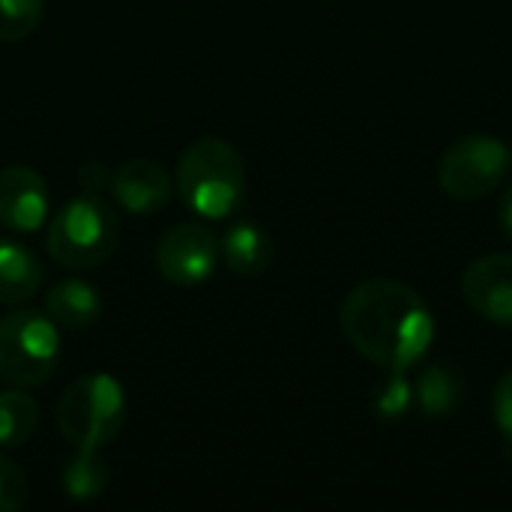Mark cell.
I'll use <instances>...</instances> for the list:
<instances>
[{"mask_svg": "<svg viewBox=\"0 0 512 512\" xmlns=\"http://www.w3.org/2000/svg\"><path fill=\"white\" fill-rule=\"evenodd\" d=\"M345 339L375 366L408 372L429 354L435 339V318L426 300L390 279L357 285L339 309Z\"/></svg>", "mask_w": 512, "mask_h": 512, "instance_id": "cell-1", "label": "cell"}, {"mask_svg": "<svg viewBox=\"0 0 512 512\" xmlns=\"http://www.w3.org/2000/svg\"><path fill=\"white\" fill-rule=\"evenodd\" d=\"M174 183L189 210L204 219H225L243 204L246 162L234 144L222 138H201L183 150Z\"/></svg>", "mask_w": 512, "mask_h": 512, "instance_id": "cell-2", "label": "cell"}, {"mask_svg": "<svg viewBox=\"0 0 512 512\" xmlns=\"http://www.w3.org/2000/svg\"><path fill=\"white\" fill-rule=\"evenodd\" d=\"M120 243V219L108 201L84 192L69 201L51 222L45 246L48 255L69 270L99 267Z\"/></svg>", "mask_w": 512, "mask_h": 512, "instance_id": "cell-3", "label": "cell"}, {"mask_svg": "<svg viewBox=\"0 0 512 512\" xmlns=\"http://www.w3.org/2000/svg\"><path fill=\"white\" fill-rule=\"evenodd\" d=\"M126 423V393L111 375H84L57 402V429L78 450L108 447Z\"/></svg>", "mask_w": 512, "mask_h": 512, "instance_id": "cell-4", "label": "cell"}, {"mask_svg": "<svg viewBox=\"0 0 512 512\" xmlns=\"http://www.w3.org/2000/svg\"><path fill=\"white\" fill-rule=\"evenodd\" d=\"M60 360L57 324L33 309L0 318V378L12 387H42Z\"/></svg>", "mask_w": 512, "mask_h": 512, "instance_id": "cell-5", "label": "cell"}, {"mask_svg": "<svg viewBox=\"0 0 512 512\" xmlns=\"http://www.w3.org/2000/svg\"><path fill=\"white\" fill-rule=\"evenodd\" d=\"M512 168L510 147L492 135H468L447 147L438 162V183L456 201L489 195Z\"/></svg>", "mask_w": 512, "mask_h": 512, "instance_id": "cell-6", "label": "cell"}, {"mask_svg": "<svg viewBox=\"0 0 512 512\" xmlns=\"http://www.w3.org/2000/svg\"><path fill=\"white\" fill-rule=\"evenodd\" d=\"M219 240L207 225L198 222H183L174 225L156 249V267L162 279L174 285H201L213 276L219 264Z\"/></svg>", "mask_w": 512, "mask_h": 512, "instance_id": "cell-7", "label": "cell"}, {"mask_svg": "<svg viewBox=\"0 0 512 512\" xmlns=\"http://www.w3.org/2000/svg\"><path fill=\"white\" fill-rule=\"evenodd\" d=\"M462 297L486 321L512 327V255H486L468 264Z\"/></svg>", "mask_w": 512, "mask_h": 512, "instance_id": "cell-8", "label": "cell"}, {"mask_svg": "<svg viewBox=\"0 0 512 512\" xmlns=\"http://www.w3.org/2000/svg\"><path fill=\"white\" fill-rule=\"evenodd\" d=\"M48 186L39 171L9 165L0 171V225L18 234L39 231L48 219Z\"/></svg>", "mask_w": 512, "mask_h": 512, "instance_id": "cell-9", "label": "cell"}, {"mask_svg": "<svg viewBox=\"0 0 512 512\" xmlns=\"http://www.w3.org/2000/svg\"><path fill=\"white\" fill-rule=\"evenodd\" d=\"M111 195L135 216L156 213L171 201V177L150 159H132L111 174Z\"/></svg>", "mask_w": 512, "mask_h": 512, "instance_id": "cell-10", "label": "cell"}, {"mask_svg": "<svg viewBox=\"0 0 512 512\" xmlns=\"http://www.w3.org/2000/svg\"><path fill=\"white\" fill-rule=\"evenodd\" d=\"M219 252L231 273L237 276H261L273 261V237L258 222H237L225 231Z\"/></svg>", "mask_w": 512, "mask_h": 512, "instance_id": "cell-11", "label": "cell"}, {"mask_svg": "<svg viewBox=\"0 0 512 512\" xmlns=\"http://www.w3.org/2000/svg\"><path fill=\"white\" fill-rule=\"evenodd\" d=\"M45 312L57 327L66 330H87L99 321L102 315V300L99 291L81 279H66L54 285L45 297Z\"/></svg>", "mask_w": 512, "mask_h": 512, "instance_id": "cell-12", "label": "cell"}, {"mask_svg": "<svg viewBox=\"0 0 512 512\" xmlns=\"http://www.w3.org/2000/svg\"><path fill=\"white\" fill-rule=\"evenodd\" d=\"M462 393H465V384H462V375L456 366L450 363H435V366H426L414 384V399H417V408L429 417V420H441V417H450L459 405H462Z\"/></svg>", "mask_w": 512, "mask_h": 512, "instance_id": "cell-13", "label": "cell"}, {"mask_svg": "<svg viewBox=\"0 0 512 512\" xmlns=\"http://www.w3.org/2000/svg\"><path fill=\"white\" fill-rule=\"evenodd\" d=\"M42 285V264L12 240H0V303H24Z\"/></svg>", "mask_w": 512, "mask_h": 512, "instance_id": "cell-14", "label": "cell"}, {"mask_svg": "<svg viewBox=\"0 0 512 512\" xmlns=\"http://www.w3.org/2000/svg\"><path fill=\"white\" fill-rule=\"evenodd\" d=\"M63 495L72 501H93L105 492L108 486V465L99 456V450L78 447V453L66 462L60 474Z\"/></svg>", "mask_w": 512, "mask_h": 512, "instance_id": "cell-15", "label": "cell"}, {"mask_svg": "<svg viewBox=\"0 0 512 512\" xmlns=\"http://www.w3.org/2000/svg\"><path fill=\"white\" fill-rule=\"evenodd\" d=\"M36 426H39V408L21 387L0 393V450L27 444Z\"/></svg>", "mask_w": 512, "mask_h": 512, "instance_id": "cell-16", "label": "cell"}, {"mask_svg": "<svg viewBox=\"0 0 512 512\" xmlns=\"http://www.w3.org/2000/svg\"><path fill=\"white\" fill-rule=\"evenodd\" d=\"M372 408H375L378 420H384V423H399V420H405V417L417 408L414 384L405 378V372H393V375L375 390Z\"/></svg>", "mask_w": 512, "mask_h": 512, "instance_id": "cell-17", "label": "cell"}, {"mask_svg": "<svg viewBox=\"0 0 512 512\" xmlns=\"http://www.w3.org/2000/svg\"><path fill=\"white\" fill-rule=\"evenodd\" d=\"M42 21V0H0V42H18Z\"/></svg>", "mask_w": 512, "mask_h": 512, "instance_id": "cell-18", "label": "cell"}, {"mask_svg": "<svg viewBox=\"0 0 512 512\" xmlns=\"http://www.w3.org/2000/svg\"><path fill=\"white\" fill-rule=\"evenodd\" d=\"M27 474L6 456H0V512H18L27 504Z\"/></svg>", "mask_w": 512, "mask_h": 512, "instance_id": "cell-19", "label": "cell"}, {"mask_svg": "<svg viewBox=\"0 0 512 512\" xmlns=\"http://www.w3.org/2000/svg\"><path fill=\"white\" fill-rule=\"evenodd\" d=\"M492 411H495V423H498L504 441L512 444V369L507 375H501V381L492 393Z\"/></svg>", "mask_w": 512, "mask_h": 512, "instance_id": "cell-20", "label": "cell"}, {"mask_svg": "<svg viewBox=\"0 0 512 512\" xmlns=\"http://www.w3.org/2000/svg\"><path fill=\"white\" fill-rule=\"evenodd\" d=\"M81 186H84V192H90V195H99L105 186H111V174L102 168V165H84L81 168Z\"/></svg>", "mask_w": 512, "mask_h": 512, "instance_id": "cell-21", "label": "cell"}, {"mask_svg": "<svg viewBox=\"0 0 512 512\" xmlns=\"http://www.w3.org/2000/svg\"><path fill=\"white\" fill-rule=\"evenodd\" d=\"M498 219H501V231L507 234V240L512 243V186H510V192L504 195V201H501Z\"/></svg>", "mask_w": 512, "mask_h": 512, "instance_id": "cell-22", "label": "cell"}]
</instances>
